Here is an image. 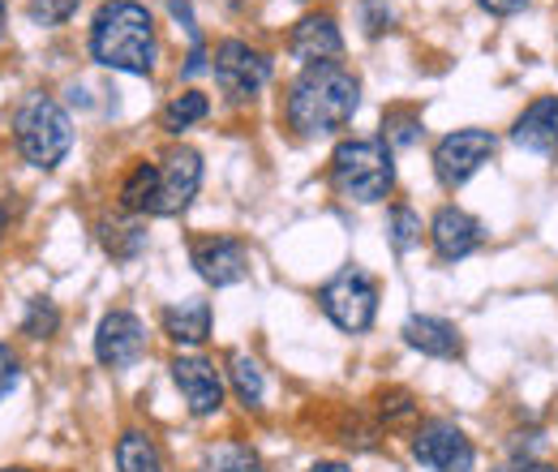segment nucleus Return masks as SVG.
<instances>
[{
  "label": "nucleus",
  "instance_id": "1",
  "mask_svg": "<svg viewBox=\"0 0 558 472\" xmlns=\"http://www.w3.org/2000/svg\"><path fill=\"white\" fill-rule=\"evenodd\" d=\"M361 108V82L340 61L305 65L288 90V125L301 137L340 134Z\"/></svg>",
  "mask_w": 558,
  "mask_h": 472
},
{
  "label": "nucleus",
  "instance_id": "2",
  "mask_svg": "<svg viewBox=\"0 0 558 472\" xmlns=\"http://www.w3.org/2000/svg\"><path fill=\"white\" fill-rule=\"evenodd\" d=\"M90 57L104 69L150 77L155 69V22L138 0H108L90 22Z\"/></svg>",
  "mask_w": 558,
  "mask_h": 472
},
{
  "label": "nucleus",
  "instance_id": "3",
  "mask_svg": "<svg viewBox=\"0 0 558 472\" xmlns=\"http://www.w3.org/2000/svg\"><path fill=\"white\" fill-rule=\"evenodd\" d=\"M331 185L349 203H383L396 185V159L383 137H349L331 155Z\"/></svg>",
  "mask_w": 558,
  "mask_h": 472
},
{
  "label": "nucleus",
  "instance_id": "4",
  "mask_svg": "<svg viewBox=\"0 0 558 472\" xmlns=\"http://www.w3.org/2000/svg\"><path fill=\"white\" fill-rule=\"evenodd\" d=\"M13 137H17V150L26 155L31 168L52 172L73 146L70 112L52 95H26L13 112Z\"/></svg>",
  "mask_w": 558,
  "mask_h": 472
},
{
  "label": "nucleus",
  "instance_id": "5",
  "mask_svg": "<svg viewBox=\"0 0 558 472\" xmlns=\"http://www.w3.org/2000/svg\"><path fill=\"white\" fill-rule=\"evenodd\" d=\"M318 301H323V314H327L340 331L361 336V331L374 327V314H378V283H374L365 270L344 267L336 279L323 283Z\"/></svg>",
  "mask_w": 558,
  "mask_h": 472
},
{
  "label": "nucleus",
  "instance_id": "6",
  "mask_svg": "<svg viewBox=\"0 0 558 472\" xmlns=\"http://www.w3.org/2000/svg\"><path fill=\"white\" fill-rule=\"evenodd\" d=\"M210 73L232 104H245L271 82V61H267V52H258L241 39H223L210 57Z\"/></svg>",
  "mask_w": 558,
  "mask_h": 472
},
{
  "label": "nucleus",
  "instance_id": "7",
  "mask_svg": "<svg viewBox=\"0 0 558 472\" xmlns=\"http://www.w3.org/2000/svg\"><path fill=\"white\" fill-rule=\"evenodd\" d=\"M494 150H498V142H494L489 130H456V134H447L434 146V177H438V185L460 190L464 181H473L494 159Z\"/></svg>",
  "mask_w": 558,
  "mask_h": 472
},
{
  "label": "nucleus",
  "instance_id": "8",
  "mask_svg": "<svg viewBox=\"0 0 558 472\" xmlns=\"http://www.w3.org/2000/svg\"><path fill=\"white\" fill-rule=\"evenodd\" d=\"M413 460L429 472H473L477 451H473L469 434L456 421L434 416V421L421 425L417 438H413Z\"/></svg>",
  "mask_w": 558,
  "mask_h": 472
},
{
  "label": "nucleus",
  "instance_id": "9",
  "mask_svg": "<svg viewBox=\"0 0 558 472\" xmlns=\"http://www.w3.org/2000/svg\"><path fill=\"white\" fill-rule=\"evenodd\" d=\"M198 190H203V155L181 146L159 164V194L150 215H181L198 198Z\"/></svg>",
  "mask_w": 558,
  "mask_h": 472
},
{
  "label": "nucleus",
  "instance_id": "10",
  "mask_svg": "<svg viewBox=\"0 0 558 472\" xmlns=\"http://www.w3.org/2000/svg\"><path fill=\"white\" fill-rule=\"evenodd\" d=\"M429 241H434L438 263H464L469 254H477V250L486 245V228H482V219H473L469 210L442 206V210L429 219Z\"/></svg>",
  "mask_w": 558,
  "mask_h": 472
},
{
  "label": "nucleus",
  "instance_id": "11",
  "mask_svg": "<svg viewBox=\"0 0 558 472\" xmlns=\"http://www.w3.org/2000/svg\"><path fill=\"white\" fill-rule=\"evenodd\" d=\"M142 352H146V327H142V318L130 314V310H112L99 323V331H95V356H99V365L130 370Z\"/></svg>",
  "mask_w": 558,
  "mask_h": 472
},
{
  "label": "nucleus",
  "instance_id": "12",
  "mask_svg": "<svg viewBox=\"0 0 558 472\" xmlns=\"http://www.w3.org/2000/svg\"><path fill=\"white\" fill-rule=\"evenodd\" d=\"M172 383H177L181 400L194 416H210V412L223 408V383H219V370L210 365L207 356H194V352L177 356L172 361Z\"/></svg>",
  "mask_w": 558,
  "mask_h": 472
},
{
  "label": "nucleus",
  "instance_id": "13",
  "mask_svg": "<svg viewBox=\"0 0 558 472\" xmlns=\"http://www.w3.org/2000/svg\"><path fill=\"white\" fill-rule=\"evenodd\" d=\"M198 275L215 283V288H228V283H241L250 275V250L236 241V237H207V241H194L190 250Z\"/></svg>",
  "mask_w": 558,
  "mask_h": 472
},
{
  "label": "nucleus",
  "instance_id": "14",
  "mask_svg": "<svg viewBox=\"0 0 558 472\" xmlns=\"http://www.w3.org/2000/svg\"><path fill=\"white\" fill-rule=\"evenodd\" d=\"M511 142L520 150H533V155H546V159H558V95H542L533 99L515 125H511Z\"/></svg>",
  "mask_w": 558,
  "mask_h": 472
},
{
  "label": "nucleus",
  "instance_id": "15",
  "mask_svg": "<svg viewBox=\"0 0 558 472\" xmlns=\"http://www.w3.org/2000/svg\"><path fill=\"white\" fill-rule=\"evenodd\" d=\"M288 52H292L296 61H305V65H323V61H336V57L344 52V35H340L336 17L310 13V17H301V22L292 26Z\"/></svg>",
  "mask_w": 558,
  "mask_h": 472
},
{
  "label": "nucleus",
  "instance_id": "16",
  "mask_svg": "<svg viewBox=\"0 0 558 472\" xmlns=\"http://www.w3.org/2000/svg\"><path fill=\"white\" fill-rule=\"evenodd\" d=\"M404 343L409 348H417L421 356H438V361H451V356H460L464 352V339L456 331V323H447V318H434V314H413L409 323H404Z\"/></svg>",
  "mask_w": 558,
  "mask_h": 472
},
{
  "label": "nucleus",
  "instance_id": "17",
  "mask_svg": "<svg viewBox=\"0 0 558 472\" xmlns=\"http://www.w3.org/2000/svg\"><path fill=\"white\" fill-rule=\"evenodd\" d=\"M163 336L172 343H203L210 339V305L207 301H181L163 310Z\"/></svg>",
  "mask_w": 558,
  "mask_h": 472
},
{
  "label": "nucleus",
  "instance_id": "18",
  "mask_svg": "<svg viewBox=\"0 0 558 472\" xmlns=\"http://www.w3.org/2000/svg\"><path fill=\"white\" fill-rule=\"evenodd\" d=\"M117 469L121 472H163V456H159L155 438L142 434V429L121 434V443H117Z\"/></svg>",
  "mask_w": 558,
  "mask_h": 472
},
{
  "label": "nucleus",
  "instance_id": "19",
  "mask_svg": "<svg viewBox=\"0 0 558 472\" xmlns=\"http://www.w3.org/2000/svg\"><path fill=\"white\" fill-rule=\"evenodd\" d=\"M155 194H159V168L155 164H138L130 177H125V185H121V206L125 210H155Z\"/></svg>",
  "mask_w": 558,
  "mask_h": 472
},
{
  "label": "nucleus",
  "instance_id": "20",
  "mask_svg": "<svg viewBox=\"0 0 558 472\" xmlns=\"http://www.w3.org/2000/svg\"><path fill=\"white\" fill-rule=\"evenodd\" d=\"M207 112H210L207 95L185 90V95H177V99L163 108V130H168V134H181V130H190V125L207 121Z\"/></svg>",
  "mask_w": 558,
  "mask_h": 472
},
{
  "label": "nucleus",
  "instance_id": "21",
  "mask_svg": "<svg viewBox=\"0 0 558 472\" xmlns=\"http://www.w3.org/2000/svg\"><path fill=\"white\" fill-rule=\"evenodd\" d=\"M232 370V387H236V396H241V404L245 408H263V370H258V361L254 356H245V352H232V361H228Z\"/></svg>",
  "mask_w": 558,
  "mask_h": 472
},
{
  "label": "nucleus",
  "instance_id": "22",
  "mask_svg": "<svg viewBox=\"0 0 558 472\" xmlns=\"http://www.w3.org/2000/svg\"><path fill=\"white\" fill-rule=\"evenodd\" d=\"M387 241H391V250H396V254L417 250L421 245V215L417 210H409V206H391V215H387Z\"/></svg>",
  "mask_w": 558,
  "mask_h": 472
},
{
  "label": "nucleus",
  "instance_id": "23",
  "mask_svg": "<svg viewBox=\"0 0 558 472\" xmlns=\"http://www.w3.org/2000/svg\"><path fill=\"white\" fill-rule=\"evenodd\" d=\"M207 472H263V460L245 443H223L207 456Z\"/></svg>",
  "mask_w": 558,
  "mask_h": 472
},
{
  "label": "nucleus",
  "instance_id": "24",
  "mask_svg": "<svg viewBox=\"0 0 558 472\" xmlns=\"http://www.w3.org/2000/svg\"><path fill=\"white\" fill-rule=\"evenodd\" d=\"M421 137V117L417 112H409V108H391L387 117H383V142L396 150V146H413Z\"/></svg>",
  "mask_w": 558,
  "mask_h": 472
},
{
  "label": "nucleus",
  "instance_id": "25",
  "mask_svg": "<svg viewBox=\"0 0 558 472\" xmlns=\"http://www.w3.org/2000/svg\"><path fill=\"white\" fill-rule=\"evenodd\" d=\"M61 327V314H57V305L52 301H31V314H26V323H22V331L31 339H48L52 331Z\"/></svg>",
  "mask_w": 558,
  "mask_h": 472
},
{
  "label": "nucleus",
  "instance_id": "26",
  "mask_svg": "<svg viewBox=\"0 0 558 472\" xmlns=\"http://www.w3.org/2000/svg\"><path fill=\"white\" fill-rule=\"evenodd\" d=\"M73 9H77V0H31V4H26V13H31L39 26H61V22H70Z\"/></svg>",
  "mask_w": 558,
  "mask_h": 472
},
{
  "label": "nucleus",
  "instance_id": "27",
  "mask_svg": "<svg viewBox=\"0 0 558 472\" xmlns=\"http://www.w3.org/2000/svg\"><path fill=\"white\" fill-rule=\"evenodd\" d=\"M17 378H22V365H17V356H13V352L0 343V400H4V396L17 387Z\"/></svg>",
  "mask_w": 558,
  "mask_h": 472
},
{
  "label": "nucleus",
  "instance_id": "28",
  "mask_svg": "<svg viewBox=\"0 0 558 472\" xmlns=\"http://www.w3.org/2000/svg\"><path fill=\"white\" fill-rule=\"evenodd\" d=\"M365 17H369V35L391 31V13L383 9V0H365Z\"/></svg>",
  "mask_w": 558,
  "mask_h": 472
},
{
  "label": "nucleus",
  "instance_id": "29",
  "mask_svg": "<svg viewBox=\"0 0 558 472\" xmlns=\"http://www.w3.org/2000/svg\"><path fill=\"white\" fill-rule=\"evenodd\" d=\"M486 13H494V17H511V13H520L529 0H477Z\"/></svg>",
  "mask_w": 558,
  "mask_h": 472
},
{
  "label": "nucleus",
  "instance_id": "30",
  "mask_svg": "<svg viewBox=\"0 0 558 472\" xmlns=\"http://www.w3.org/2000/svg\"><path fill=\"white\" fill-rule=\"evenodd\" d=\"M203 69H207V48H203V44H194V52H190V61H185L181 73H185V77H198Z\"/></svg>",
  "mask_w": 558,
  "mask_h": 472
},
{
  "label": "nucleus",
  "instance_id": "31",
  "mask_svg": "<svg viewBox=\"0 0 558 472\" xmlns=\"http://www.w3.org/2000/svg\"><path fill=\"white\" fill-rule=\"evenodd\" d=\"M494 472H558V469L542 464V460H511V464H502V469H494Z\"/></svg>",
  "mask_w": 558,
  "mask_h": 472
},
{
  "label": "nucleus",
  "instance_id": "32",
  "mask_svg": "<svg viewBox=\"0 0 558 472\" xmlns=\"http://www.w3.org/2000/svg\"><path fill=\"white\" fill-rule=\"evenodd\" d=\"M310 472H349V469H344V464H314Z\"/></svg>",
  "mask_w": 558,
  "mask_h": 472
},
{
  "label": "nucleus",
  "instance_id": "33",
  "mask_svg": "<svg viewBox=\"0 0 558 472\" xmlns=\"http://www.w3.org/2000/svg\"><path fill=\"white\" fill-rule=\"evenodd\" d=\"M0 26H4V0H0Z\"/></svg>",
  "mask_w": 558,
  "mask_h": 472
},
{
  "label": "nucleus",
  "instance_id": "34",
  "mask_svg": "<svg viewBox=\"0 0 558 472\" xmlns=\"http://www.w3.org/2000/svg\"><path fill=\"white\" fill-rule=\"evenodd\" d=\"M0 232H4V210H0Z\"/></svg>",
  "mask_w": 558,
  "mask_h": 472
},
{
  "label": "nucleus",
  "instance_id": "35",
  "mask_svg": "<svg viewBox=\"0 0 558 472\" xmlns=\"http://www.w3.org/2000/svg\"><path fill=\"white\" fill-rule=\"evenodd\" d=\"M4 472H31V469H4Z\"/></svg>",
  "mask_w": 558,
  "mask_h": 472
}]
</instances>
